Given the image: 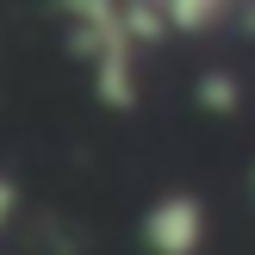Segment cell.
Masks as SVG:
<instances>
[{
    "label": "cell",
    "mask_w": 255,
    "mask_h": 255,
    "mask_svg": "<svg viewBox=\"0 0 255 255\" xmlns=\"http://www.w3.org/2000/svg\"><path fill=\"white\" fill-rule=\"evenodd\" d=\"M6 212H12V187L0 181V218H6Z\"/></svg>",
    "instance_id": "6da1fadb"
}]
</instances>
